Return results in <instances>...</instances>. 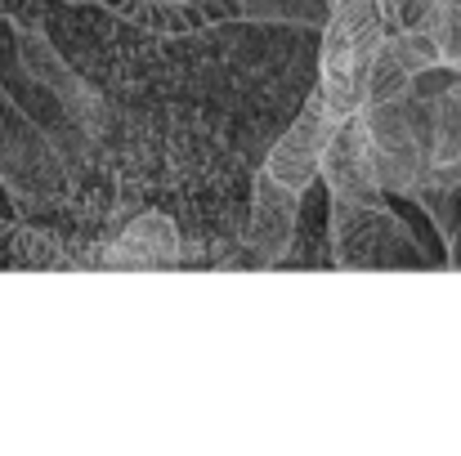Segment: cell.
<instances>
[{
  "label": "cell",
  "instance_id": "8",
  "mask_svg": "<svg viewBox=\"0 0 461 456\" xmlns=\"http://www.w3.org/2000/svg\"><path fill=\"white\" fill-rule=\"evenodd\" d=\"M426 206H430V215L439 219V228L448 233V242H453V264H461V188H444V183H426Z\"/></svg>",
  "mask_w": 461,
  "mask_h": 456
},
{
  "label": "cell",
  "instance_id": "9",
  "mask_svg": "<svg viewBox=\"0 0 461 456\" xmlns=\"http://www.w3.org/2000/svg\"><path fill=\"white\" fill-rule=\"evenodd\" d=\"M238 9L256 22H309L318 13L309 0H238Z\"/></svg>",
  "mask_w": 461,
  "mask_h": 456
},
{
  "label": "cell",
  "instance_id": "6",
  "mask_svg": "<svg viewBox=\"0 0 461 456\" xmlns=\"http://www.w3.org/2000/svg\"><path fill=\"white\" fill-rule=\"evenodd\" d=\"M179 246H184V237H179L175 219L161 210H144L122 228L117 242H108V251L95 264H104V269H166V264H179Z\"/></svg>",
  "mask_w": 461,
  "mask_h": 456
},
{
  "label": "cell",
  "instance_id": "5",
  "mask_svg": "<svg viewBox=\"0 0 461 456\" xmlns=\"http://www.w3.org/2000/svg\"><path fill=\"white\" fill-rule=\"evenodd\" d=\"M331 130H336V117L327 112V103H322L318 90H313L305 99V108L296 112V121L287 126V135L269 148L265 170H269L278 183H287V188H296V192H309V188L318 183V165H322V148H327Z\"/></svg>",
  "mask_w": 461,
  "mask_h": 456
},
{
  "label": "cell",
  "instance_id": "2",
  "mask_svg": "<svg viewBox=\"0 0 461 456\" xmlns=\"http://www.w3.org/2000/svg\"><path fill=\"white\" fill-rule=\"evenodd\" d=\"M331 237H336V264H421L412 251V233L385 210V206H354L331 197Z\"/></svg>",
  "mask_w": 461,
  "mask_h": 456
},
{
  "label": "cell",
  "instance_id": "3",
  "mask_svg": "<svg viewBox=\"0 0 461 456\" xmlns=\"http://www.w3.org/2000/svg\"><path fill=\"white\" fill-rule=\"evenodd\" d=\"M318 179L331 188V197L354 201V206H385L381 201V179H376V161H372V144H367V126L363 117H345L336 121L327 148H322V165Z\"/></svg>",
  "mask_w": 461,
  "mask_h": 456
},
{
  "label": "cell",
  "instance_id": "1",
  "mask_svg": "<svg viewBox=\"0 0 461 456\" xmlns=\"http://www.w3.org/2000/svg\"><path fill=\"white\" fill-rule=\"evenodd\" d=\"M385 36V22L376 13V0H336L322 27L318 49V99L336 121L354 117L363 108V85L372 54Z\"/></svg>",
  "mask_w": 461,
  "mask_h": 456
},
{
  "label": "cell",
  "instance_id": "7",
  "mask_svg": "<svg viewBox=\"0 0 461 456\" xmlns=\"http://www.w3.org/2000/svg\"><path fill=\"white\" fill-rule=\"evenodd\" d=\"M426 31L439 45V63H448L461 76V0H439L430 22H426Z\"/></svg>",
  "mask_w": 461,
  "mask_h": 456
},
{
  "label": "cell",
  "instance_id": "4",
  "mask_svg": "<svg viewBox=\"0 0 461 456\" xmlns=\"http://www.w3.org/2000/svg\"><path fill=\"white\" fill-rule=\"evenodd\" d=\"M301 197L305 192L278 183L269 170L256 174V183H251V219H247L242 246L260 260V269H274V264L287 260V251L296 242V224H301Z\"/></svg>",
  "mask_w": 461,
  "mask_h": 456
}]
</instances>
